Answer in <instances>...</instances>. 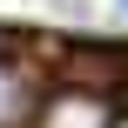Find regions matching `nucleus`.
<instances>
[{
    "mask_svg": "<svg viewBox=\"0 0 128 128\" xmlns=\"http://www.w3.org/2000/svg\"><path fill=\"white\" fill-rule=\"evenodd\" d=\"M34 128H115V108L101 94H54Z\"/></svg>",
    "mask_w": 128,
    "mask_h": 128,
    "instance_id": "nucleus-1",
    "label": "nucleus"
},
{
    "mask_svg": "<svg viewBox=\"0 0 128 128\" xmlns=\"http://www.w3.org/2000/svg\"><path fill=\"white\" fill-rule=\"evenodd\" d=\"M20 108H27V81H20L14 68H0V128L20 122Z\"/></svg>",
    "mask_w": 128,
    "mask_h": 128,
    "instance_id": "nucleus-2",
    "label": "nucleus"
},
{
    "mask_svg": "<svg viewBox=\"0 0 128 128\" xmlns=\"http://www.w3.org/2000/svg\"><path fill=\"white\" fill-rule=\"evenodd\" d=\"M115 7H122V14H128V0H115Z\"/></svg>",
    "mask_w": 128,
    "mask_h": 128,
    "instance_id": "nucleus-3",
    "label": "nucleus"
}]
</instances>
